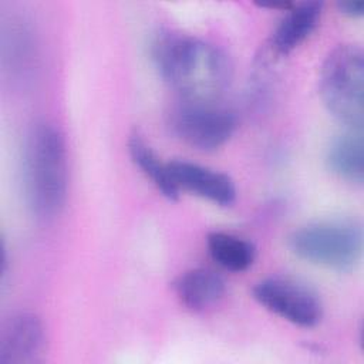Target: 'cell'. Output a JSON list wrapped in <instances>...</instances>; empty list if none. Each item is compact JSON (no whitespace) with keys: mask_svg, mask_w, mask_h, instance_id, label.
<instances>
[{"mask_svg":"<svg viewBox=\"0 0 364 364\" xmlns=\"http://www.w3.org/2000/svg\"><path fill=\"white\" fill-rule=\"evenodd\" d=\"M154 64L183 101L216 102L229 88L232 65L215 44L179 31H159L151 44Z\"/></svg>","mask_w":364,"mask_h":364,"instance_id":"obj_1","label":"cell"},{"mask_svg":"<svg viewBox=\"0 0 364 364\" xmlns=\"http://www.w3.org/2000/svg\"><path fill=\"white\" fill-rule=\"evenodd\" d=\"M24 191L33 213L41 219L57 216L68 191L67 146L61 131L50 122H37L24 144Z\"/></svg>","mask_w":364,"mask_h":364,"instance_id":"obj_2","label":"cell"},{"mask_svg":"<svg viewBox=\"0 0 364 364\" xmlns=\"http://www.w3.org/2000/svg\"><path fill=\"white\" fill-rule=\"evenodd\" d=\"M318 90L330 115L347 129L364 122V55L355 44H340L324 58Z\"/></svg>","mask_w":364,"mask_h":364,"instance_id":"obj_3","label":"cell"},{"mask_svg":"<svg viewBox=\"0 0 364 364\" xmlns=\"http://www.w3.org/2000/svg\"><path fill=\"white\" fill-rule=\"evenodd\" d=\"M363 228L354 219L317 220L300 226L289 236L294 256L336 272H350L361 260Z\"/></svg>","mask_w":364,"mask_h":364,"instance_id":"obj_4","label":"cell"},{"mask_svg":"<svg viewBox=\"0 0 364 364\" xmlns=\"http://www.w3.org/2000/svg\"><path fill=\"white\" fill-rule=\"evenodd\" d=\"M236 124L235 114L216 102L181 100L168 115L171 132L199 151L223 146L235 134Z\"/></svg>","mask_w":364,"mask_h":364,"instance_id":"obj_5","label":"cell"},{"mask_svg":"<svg viewBox=\"0 0 364 364\" xmlns=\"http://www.w3.org/2000/svg\"><path fill=\"white\" fill-rule=\"evenodd\" d=\"M252 294L260 306L299 327H314L323 317L318 296L310 287L289 277H266L255 284Z\"/></svg>","mask_w":364,"mask_h":364,"instance_id":"obj_6","label":"cell"},{"mask_svg":"<svg viewBox=\"0 0 364 364\" xmlns=\"http://www.w3.org/2000/svg\"><path fill=\"white\" fill-rule=\"evenodd\" d=\"M46 350L43 321L33 313L18 311L6 318L0 328V364H31Z\"/></svg>","mask_w":364,"mask_h":364,"instance_id":"obj_7","label":"cell"},{"mask_svg":"<svg viewBox=\"0 0 364 364\" xmlns=\"http://www.w3.org/2000/svg\"><path fill=\"white\" fill-rule=\"evenodd\" d=\"M168 169L179 192L193 193L219 206H230L236 200V185L223 172L183 159L168 162Z\"/></svg>","mask_w":364,"mask_h":364,"instance_id":"obj_8","label":"cell"},{"mask_svg":"<svg viewBox=\"0 0 364 364\" xmlns=\"http://www.w3.org/2000/svg\"><path fill=\"white\" fill-rule=\"evenodd\" d=\"M321 10L323 4L318 1L290 4L272 34V51L277 55H286L304 43L317 28Z\"/></svg>","mask_w":364,"mask_h":364,"instance_id":"obj_9","label":"cell"},{"mask_svg":"<svg viewBox=\"0 0 364 364\" xmlns=\"http://www.w3.org/2000/svg\"><path fill=\"white\" fill-rule=\"evenodd\" d=\"M173 290L183 306L199 311L223 299L226 283L215 270L196 267L179 274L173 282Z\"/></svg>","mask_w":364,"mask_h":364,"instance_id":"obj_10","label":"cell"},{"mask_svg":"<svg viewBox=\"0 0 364 364\" xmlns=\"http://www.w3.org/2000/svg\"><path fill=\"white\" fill-rule=\"evenodd\" d=\"M326 164L328 169L340 179L361 185L364 179V144L361 131L347 129L344 134L331 139Z\"/></svg>","mask_w":364,"mask_h":364,"instance_id":"obj_11","label":"cell"},{"mask_svg":"<svg viewBox=\"0 0 364 364\" xmlns=\"http://www.w3.org/2000/svg\"><path fill=\"white\" fill-rule=\"evenodd\" d=\"M128 152L132 162L141 169V172L149 178V181L156 186V189L169 200H176L179 191L172 182L169 175L168 162L164 164L145 138L134 131L128 139Z\"/></svg>","mask_w":364,"mask_h":364,"instance_id":"obj_12","label":"cell"},{"mask_svg":"<svg viewBox=\"0 0 364 364\" xmlns=\"http://www.w3.org/2000/svg\"><path fill=\"white\" fill-rule=\"evenodd\" d=\"M206 246L210 257L230 272H245L256 259V247L252 242L228 232H210Z\"/></svg>","mask_w":364,"mask_h":364,"instance_id":"obj_13","label":"cell"},{"mask_svg":"<svg viewBox=\"0 0 364 364\" xmlns=\"http://www.w3.org/2000/svg\"><path fill=\"white\" fill-rule=\"evenodd\" d=\"M340 13L357 18L364 14V3L363 1H340L337 3Z\"/></svg>","mask_w":364,"mask_h":364,"instance_id":"obj_14","label":"cell"}]
</instances>
